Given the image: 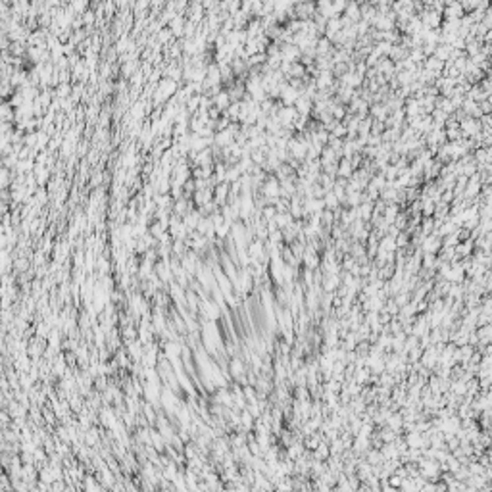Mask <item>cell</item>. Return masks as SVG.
Instances as JSON below:
<instances>
[{"instance_id":"6da1fadb","label":"cell","mask_w":492,"mask_h":492,"mask_svg":"<svg viewBox=\"0 0 492 492\" xmlns=\"http://www.w3.org/2000/svg\"><path fill=\"white\" fill-rule=\"evenodd\" d=\"M292 14H294V19L306 21V19H314L318 10L314 2H296V6L292 8Z\"/></svg>"},{"instance_id":"7a4b0ae2","label":"cell","mask_w":492,"mask_h":492,"mask_svg":"<svg viewBox=\"0 0 492 492\" xmlns=\"http://www.w3.org/2000/svg\"><path fill=\"white\" fill-rule=\"evenodd\" d=\"M421 23H423V27H429V29H437L438 25H440V14L438 12H435V10H427V12H423L421 14Z\"/></svg>"},{"instance_id":"5b68a950","label":"cell","mask_w":492,"mask_h":492,"mask_svg":"<svg viewBox=\"0 0 492 492\" xmlns=\"http://www.w3.org/2000/svg\"><path fill=\"white\" fill-rule=\"evenodd\" d=\"M461 129H463L465 135H473V133L479 131V123H475L473 119H469V121H463V123H461Z\"/></svg>"},{"instance_id":"3957f363","label":"cell","mask_w":492,"mask_h":492,"mask_svg":"<svg viewBox=\"0 0 492 492\" xmlns=\"http://www.w3.org/2000/svg\"><path fill=\"white\" fill-rule=\"evenodd\" d=\"M442 12H444L446 19H460V17H463V14H465V10L461 8L460 2H452V4H446Z\"/></svg>"},{"instance_id":"277c9868","label":"cell","mask_w":492,"mask_h":492,"mask_svg":"<svg viewBox=\"0 0 492 492\" xmlns=\"http://www.w3.org/2000/svg\"><path fill=\"white\" fill-rule=\"evenodd\" d=\"M344 14H346V19L352 21V23H358L362 19V12H360V4L358 2H348L346 8H344Z\"/></svg>"}]
</instances>
